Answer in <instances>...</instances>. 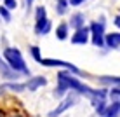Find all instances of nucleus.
Here are the masks:
<instances>
[{
    "instance_id": "nucleus-1",
    "label": "nucleus",
    "mask_w": 120,
    "mask_h": 117,
    "mask_svg": "<svg viewBox=\"0 0 120 117\" xmlns=\"http://www.w3.org/2000/svg\"><path fill=\"white\" fill-rule=\"evenodd\" d=\"M57 81H59V84H57V89L54 91L56 96H61L66 93V89H75L77 93L80 94H85L89 96V98H92V103H98V101H103L106 96V91H94L90 89V87L84 86L82 82H78L77 79H73L70 73L66 72H59L57 73Z\"/></svg>"
},
{
    "instance_id": "nucleus-2",
    "label": "nucleus",
    "mask_w": 120,
    "mask_h": 117,
    "mask_svg": "<svg viewBox=\"0 0 120 117\" xmlns=\"http://www.w3.org/2000/svg\"><path fill=\"white\" fill-rule=\"evenodd\" d=\"M4 56H5L7 65H9L11 68L14 70V72H19V73H24V75L30 73V70H28V66H26V63H24L21 52H19L18 49H14V47H7L5 51H4Z\"/></svg>"
},
{
    "instance_id": "nucleus-3",
    "label": "nucleus",
    "mask_w": 120,
    "mask_h": 117,
    "mask_svg": "<svg viewBox=\"0 0 120 117\" xmlns=\"http://www.w3.org/2000/svg\"><path fill=\"white\" fill-rule=\"evenodd\" d=\"M90 33H92V44L98 45V47H103L105 45V26L103 23H92L90 24Z\"/></svg>"
},
{
    "instance_id": "nucleus-4",
    "label": "nucleus",
    "mask_w": 120,
    "mask_h": 117,
    "mask_svg": "<svg viewBox=\"0 0 120 117\" xmlns=\"http://www.w3.org/2000/svg\"><path fill=\"white\" fill-rule=\"evenodd\" d=\"M42 65L45 66H63V68H68L70 72H75V73H82L77 66H73L71 63H66V61H61V60H42L40 61Z\"/></svg>"
},
{
    "instance_id": "nucleus-5",
    "label": "nucleus",
    "mask_w": 120,
    "mask_h": 117,
    "mask_svg": "<svg viewBox=\"0 0 120 117\" xmlns=\"http://www.w3.org/2000/svg\"><path fill=\"white\" fill-rule=\"evenodd\" d=\"M75 101H77V98H75L73 94H70L68 98L64 100V101H61V105H59V107L54 108V110H52L51 114H49V117H57V115H61V114H63V112L66 110V108H70V107H71Z\"/></svg>"
},
{
    "instance_id": "nucleus-6",
    "label": "nucleus",
    "mask_w": 120,
    "mask_h": 117,
    "mask_svg": "<svg viewBox=\"0 0 120 117\" xmlns=\"http://www.w3.org/2000/svg\"><path fill=\"white\" fill-rule=\"evenodd\" d=\"M89 33L90 30L89 28H80V30H77L75 33H73V37H71V42L73 44H87V40H89Z\"/></svg>"
},
{
    "instance_id": "nucleus-7",
    "label": "nucleus",
    "mask_w": 120,
    "mask_h": 117,
    "mask_svg": "<svg viewBox=\"0 0 120 117\" xmlns=\"http://www.w3.org/2000/svg\"><path fill=\"white\" fill-rule=\"evenodd\" d=\"M51 32V21L47 18L44 19H37V24H35V33L37 35H45V33Z\"/></svg>"
},
{
    "instance_id": "nucleus-8",
    "label": "nucleus",
    "mask_w": 120,
    "mask_h": 117,
    "mask_svg": "<svg viewBox=\"0 0 120 117\" xmlns=\"http://www.w3.org/2000/svg\"><path fill=\"white\" fill-rule=\"evenodd\" d=\"M105 45H108L111 49L120 47V33H108L105 37Z\"/></svg>"
},
{
    "instance_id": "nucleus-9",
    "label": "nucleus",
    "mask_w": 120,
    "mask_h": 117,
    "mask_svg": "<svg viewBox=\"0 0 120 117\" xmlns=\"http://www.w3.org/2000/svg\"><path fill=\"white\" fill-rule=\"evenodd\" d=\"M45 84H47V79L45 77H33L26 82V89L35 91V89H38L40 86H45Z\"/></svg>"
},
{
    "instance_id": "nucleus-10",
    "label": "nucleus",
    "mask_w": 120,
    "mask_h": 117,
    "mask_svg": "<svg viewBox=\"0 0 120 117\" xmlns=\"http://www.w3.org/2000/svg\"><path fill=\"white\" fill-rule=\"evenodd\" d=\"M0 75L5 77V79H18V72H14V70H12L9 65H5L2 60H0Z\"/></svg>"
},
{
    "instance_id": "nucleus-11",
    "label": "nucleus",
    "mask_w": 120,
    "mask_h": 117,
    "mask_svg": "<svg viewBox=\"0 0 120 117\" xmlns=\"http://www.w3.org/2000/svg\"><path fill=\"white\" fill-rule=\"evenodd\" d=\"M84 14H80V12H77L75 16L71 18V21H70V26L75 28V30H80V28H84Z\"/></svg>"
},
{
    "instance_id": "nucleus-12",
    "label": "nucleus",
    "mask_w": 120,
    "mask_h": 117,
    "mask_svg": "<svg viewBox=\"0 0 120 117\" xmlns=\"http://www.w3.org/2000/svg\"><path fill=\"white\" fill-rule=\"evenodd\" d=\"M118 112H120V103L115 101V103H111V107L105 108V114H103V117H117Z\"/></svg>"
},
{
    "instance_id": "nucleus-13",
    "label": "nucleus",
    "mask_w": 120,
    "mask_h": 117,
    "mask_svg": "<svg viewBox=\"0 0 120 117\" xmlns=\"http://www.w3.org/2000/svg\"><path fill=\"white\" fill-rule=\"evenodd\" d=\"M56 37L59 40H64L66 37H68V24H64V23L59 24V26L56 28Z\"/></svg>"
},
{
    "instance_id": "nucleus-14",
    "label": "nucleus",
    "mask_w": 120,
    "mask_h": 117,
    "mask_svg": "<svg viewBox=\"0 0 120 117\" xmlns=\"http://www.w3.org/2000/svg\"><path fill=\"white\" fill-rule=\"evenodd\" d=\"M99 82H103V84H117V86H120V77H99Z\"/></svg>"
},
{
    "instance_id": "nucleus-15",
    "label": "nucleus",
    "mask_w": 120,
    "mask_h": 117,
    "mask_svg": "<svg viewBox=\"0 0 120 117\" xmlns=\"http://www.w3.org/2000/svg\"><path fill=\"white\" fill-rule=\"evenodd\" d=\"M68 0H57V7H56V11H57V14H64L66 9H68Z\"/></svg>"
},
{
    "instance_id": "nucleus-16",
    "label": "nucleus",
    "mask_w": 120,
    "mask_h": 117,
    "mask_svg": "<svg viewBox=\"0 0 120 117\" xmlns=\"http://www.w3.org/2000/svg\"><path fill=\"white\" fill-rule=\"evenodd\" d=\"M31 54H33V58H35L38 63L42 61V58H40V51H38V47H37V45H33V47H31Z\"/></svg>"
},
{
    "instance_id": "nucleus-17",
    "label": "nucleus",
    "mask_w": 120,
    "mask_h": 117,
    "mask_svg": "<svg viewBox=\"0 0 120 117\" xmlns=\"http://www.w3.org/2000/svg\"><path fill=\"white\" fill-rule=\"evenodd\" d=\"M4 5H5V9H16V0H4Z\"/></svg>"
},
{
    "instance_id": "nucleus-18",
    "label": "nucleus",
    "mask_w": 120,
    "mask_h": 117,
    "mask_svg": "<svg viewBox=\"0 0 120 117\" xmlns=\"http://www.w3.org/2000/svg\"><path fill=\"white\" fill-rule=\"evenodd\" d=\"M0 14L4 16V19L5 21H9L11 19V14H9V9H5V7H0Z\"/></svg>"
},
{
    "instance_id": "nucleus-19",
    "label": "nucleus",
    "mask_w": 120,
    "mask_h": 117,
    "mask_svg": "<svg viewBox=\"0 0 120 117\" xmlns=\"http://www.w3.org/2000/svg\"><path fill=\"white\" fill-rule=\"evenodd\" d=\"M110 96H111L113 100H120V87H118V89H113V91L110 93Z\"/></svg>"
},
{
    "instance_id": "nucleus-20",
    "label": "nucleus",
    "mask_w": 120,
    "mask_h": 117,
    "mask_svg": "<svg viewBox=\"0 0 120 117\" xmlns=\"http://www.w3.org/2000/svg\"><path fill=\"white\" fill-rule=\"evenodd\" d=\"M82 2H84V0H68V4H70V5H80Z\"/></svg>"
},
{
    "instance_id": "nucleus-21",
    "label": "nucleus",
    "mask_w": 120,
    "mask_h": 117,
    "mask_svg": "<svg viewBox=\"0 0 120 117\" xmlns=\"http://www.w3.org/2000/svg\"><path fill=\"white\" fill-rule=\"evenodd\" d=\"M9 117H24V115H23V114H19V112H12Z\"/></svg>"
},
{
    "instance_id": "nucleus-22",
    "label": "nucleus",
    "mask_w": 120,
    "mask_h": 117,
    "mask_svg": "<svg viewBox=\"0 0 120 117\" xmlns=\"http://www.w3.org/2000/svg\"><path fill=\"white\" fill-rule=\"evenodd\" d=\"M115 24L120 28V16H117V18H115Z\"/></svg>"
},
{
    "instance_id": "nucleus-23",
    "label": "nucleus",
    "mask_w": 120,
    "mask_h": 117,
    "mask_svg": "<svg viewBox=\"0 0 120 117\" xmlns=\"http://www.w3.org/2000/svg\"><path fill=\"white\" fill-rule=\"evenodd\" d=\"M31 2H33V0H26V5H28V9H30V5H31Z\"/></svg>"
},
{
    "instance_id": "nucleus-24",
    "label": "nucleus",
    "mask_w": 120,
    "mask_h": 117,
    "mask_svg": "<svg viewBox=\"0 0 120 117\" xmlns=\"http://www.w3.org/2000/svg\"><path fill=\"white\" fill-rule=\"evenodd\" d=\"M0 117H5V114H4V110H0Z\"/></svg>"
}]
</instances>
